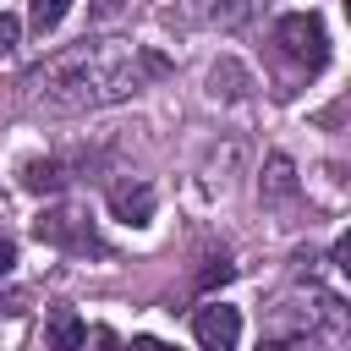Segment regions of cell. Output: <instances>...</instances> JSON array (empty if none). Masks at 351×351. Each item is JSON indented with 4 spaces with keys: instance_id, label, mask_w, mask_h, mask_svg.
Segmentation results:
<instances>
[{
    "instance_id": "1",
    "label": "cell",
    "mask_w": 351,
    "mask_h": 351,
    "mask_svg": "<svg viewBox=\"0 0 351 351\" xmlns=\"http://www.w3.org/2000/svg\"><path fill=\"white\" fill-rule=\"evenodd\" d=\"M159 71H165V60L132 38H82L71 49L38 60L27 71V93H33V104H49V110H104V104L143 93Z\"/></svg>"
},
{
    "instance_id": "14",
    "label": "cell",
    "mask_w": 351,
    "mask_h": 351,
    "mask_svg": "<svg viewBox=\"0 0 351 351\" xmlns=\"http://www.w3.org/2000/svg\"><path fill=\"white\" fill-rule=\"evenodd\" d=\"M16 44H22V22H16L11 11H0V60H5Z\"/></svg>"
},
{
    "instance_id": "8",
    "label": "cell",
    "mask_w": 351,
    "mask_h": 351,
    "mask_svg": "<svg viewBox=\"0 0 351 351\" xmlns=\"http://www.w3.org/2000/svg\"><path fill=\"white\" fill-rule=\"evenodd\" d=\"M71 5H77V0H27V27L44 38V33H55V27L66 22Z\"/></svg>"
},
{
    "instance_id": "11",
    "label": "cell",
    "mask_w": 351,
    "mask_h": 351,
    "mask_svg": "<svg viewBox=\"0 0 351 351\" xmlns=\"http://www.w3.org/2000/svg\"><path fill=\"white\" fill-rule=\"evenodd\" d=\"M329 263H335V274L351 285V230H340V236H335V247H329Z\"/></svg>"
},
{
    "instance_id": "3",
    "label": "cell",
    "mask_w": 351,
    "mask_h": 351,
    "mask_svg": "<svg viewBox=\"0 0 351 351\" xmlns=\"http://www.w3.org/2000/svg\"><path fill=\"white\" fill-rule=\"evenodd\" d=\"M33 236L49 241V247H66V252H104V241L93 236L88 214H77V208H44L33 219Z\"/></svg>"
},
{
    "instance_id": "7",
    "label": "cell",
    "mask_w": 351,
    "mask_h": 351,
    "mask_svg": "<svg viewBox=\"0 0 351 351\" xmlns=\"http://www.w3.org/2000/svg\"><path fill=\"white\" fill-rule=\"evenodd\" d=\"M22 186H27V192H60V186H66V165H60V159H33V165L22 170Z\"/></svg>"
},
{
    "instance_id": "4",
    "label": "cell",
    "mask_w": 351,
    "mask_h": 351,
    "mask_svg": "<svg viewBox=\"0 0 351 351\" xmlns=\"http://www.w3.org/2000/svg\"><path fill=\"white\" fill-rule=\"evenodd\" d=\"M192 340L203 351H236L241 346V313L225 307V302H203L192 313Z\"/></svg>"
},
{
    "instance_id": "12",
    "label": "cell",
    "mask_w": 351,
    "mask_h": 351,
    "mask_svg": "<svg viewBox=\"0 0 351 351\" xmlns=\"http://www.w3.org/2000/svg\"><path fill=\"white\" fill-rule=\"evenodd\" d=\"M236 274V263H225V258H208V269L197 274V291H214V285H225Z\"/></svg>"
},
{
    "instance_id": "13",
    "label": "cell",
    "mask_w": 351,
    "mask_h": 351,
    "mask_svg": "<svg viewBox=\"0 0 351 351\" xmlns=\"http://www.w3.org/2000/svg\"><path fill=\"white\" fill-rule=\"evenodd\" d=\"M121 11H126V0H88V22H93V27H104V22H115Z\"/></svg>"
},
{
    "instance_id": "6",
    "label": "cell",
    "mask_w": 351,
    "mask_h": 351,
    "mask_svg": "<svg viewBox=\"0 0 351 351\" xmlns=\"http://www.w3.org/2000/svg\"><path fill=\"white\" fill-rule=\"evenodd\" d=\"M44 340L55 346V351H71V346H88V324L71 313V307H55L49 313V329H44Z\"/></svg>"
},
{
    "instance_id": "15",
    "label": "cell",
    "mask_w": 351,
    "mask_h": 351,
    "mask_svg": "<svg viewBox=\"0 0 351 351\" xmlns=\"http://www.w3.org/2000/svg\"><path fill=\"white\" fill-rule=\"evenodd\" d=\"M11 269H16V241H5V236H0V280H5Z\"/></svg>"
},
{
    "instance_id": "5",
    "label": "cell",
    "mask_w": 351,
    "mask_h": 351,
    "mask_svg": "<svg viewBox=\"0 0 351 351\" xmlns=\"http://www.w3.org/2000/svg\"><path fill=\"white\" fill-rule=\"evenodd\" d=\"M110 208H115V219H126V225H148V219H154V186H148V181H115V186H110Z\"/></svg>"
},
{
    "instance_id": "9",
    "label": "cell",
    "mask_w": 351,
    "mask_h": 351,
    "mask_svg": "<svg viewBox=\"0 0 351 351\" xmlns=\"http://www.w3.org/2000/svg\"><path fill=\"white\" fill-rule=\"evenodd\" d=\"M258 5H263V0H208V16H214L219 27H241V22L258 16Z\"/></svg>"
},
{
    "instance_id": "2",
    "label": "cell",
    "mask_w": 351,
    "mask_h": 351,
    "mask_svg": "<svg viewBox=\"0 0 351 351\" xmlns=\"http://www.w3.org/2000/svg\"><path fill=\"white\" fill-rule=\"evenodd\" d=\"M274 55H280L296 77L324 71V60H329V33H324V22H318L313 11L280 16V22H274Z\"/></svg>"
},
{
    "instance_id": "16",
    "label": "cell",
    "mask_w": 351,
    "mask_h": 351,
    "mask_svg": "<svg viewBox=\"0 0 351 351\" xmlns=\"http://www.w3.org/2000/svg\"><path fill=\"white\" fill-rule=\"evenodd\" d=\"M346 22H351V0H346Z\"/></svg>"
},
{
    "instance_id": "10",
    "label": "cell",
    "mask_w": 351,
    "mask_h": 351,
    "mask_svg": "<svg viewBox=\"0 0 351 351\" xmlns=\"http://www.w3.org/2000/svg\"><path fill=\"white\" fill-rule=\"evenodd\" d=\"M296 192V176H291V159L274 154L269 159V176H263V197H291Z\"/></svg>"
}]
</instances>
